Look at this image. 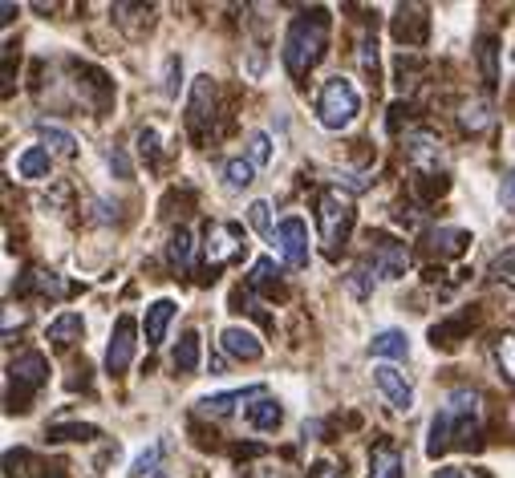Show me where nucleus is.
Wrapping results in <instances>:
<instances>
[{
    "instance_id": "nucleus-40",
    "label": "nucleus",
    "mask_w": 515,
    "mask_h": 478,
    "mask_svg": "<svg viewBox=\"0 0 515 478\" xmlns=\"http://www.w3.org/2000/svg\"><path fill=\"white\" fill-rule=\"evenodd\" d=\"M312 478H337V471H333V466H329V463H321L317 471H312Z\"/></svg>"
},
{
    "instance_id": "nucleus-27",
    "label": "nucleus",
    "mask_w": 515,
    "mask_h": 478,
    "mask_svg": "<svg viewBox=\"0 0 515 478\" xmlns=\"http://www.w3.org/2000/svg\"><path fill=\"white\" fill-rule=\"evenodd\" d=\"M248 159H252V167H268L272 162V138L264 134V130H252L248 134Z\"/></svg>"
},
{
    "instance_id": "nucleus-29",
    "label": "nucleus",
    "mask_w": 515,
    "mask_h": 478,
    "mask_svg": "<svg viewBox=\"0 0 515 478\" xmlns=\"http://www.w3.org/2000/svg\"><path fill=\"white\" fill-rule=\"evenodd\" d=\"M179 85H183V57H167V65H163V93L167 98H179Z\"/></svg>"
},
{
    "instance_id": "nucleus-3",
    "label": "nucleus",
    "mask_w": 515,
    "mask_h": 478,
    "mask_svg": "<svg viewBox=\"0 0 515 478\" xmlns=\"http://www.w3.org/2000/svg\"><path fill=\"white\" fill-rule=\"evenodd\" d=\"M317 211H321V239H325L329 251H337L345 243L349 228H353V199L342 187H325Z\"/></svg>"
},
{
    "instance_id": "nucleus-22",
    "label": "nucleus",
    "mask_w": 515,
    "mask_h": 478,
    "mask_svg": "<svg viewBox=\"0 0 515 478\" xmlns=\"http://www.w3.org/2000/svg\"><path fill=\"white\" fill-rule=\"evenodd\" d=\"M191 231L187 228H179V231H171V239H167V264L174 268V272H187L191 268Z\"/></svg>"
},
{
    "instance_id": "nucleus-23",
    "label": "nucleus",
    "mask_w": 515,
    "mask_h": 478,
    "mask_svg": "<svg viewBox=\"0 0 515 478\" xmlns=\"http://www.w3.org/2000/svg\"><path fill=\"white\" fill-rule=\"evenodd\" d=\"M479 69H483V82L495 90V85H500V41L495 37L479 41Z\"/></svg>"
},
{
    "instance_id": "nucleus-12",
    "label": "nucleus",
    "mask_w": 515,
    "mask_h": 478,
    "mask_svg": "<svg viewBox=\"0 0 515 478\" xmlns=\"http://www.w3.org/2000/svg\"><path fill=\"white\" fill-rule=\"evenodd\" d=\"M281 422H284V405L276 402V397H268V394L252 397V405H243V425H248V430L268 434V430H276Z\"/></svg>"
},
{
    "instance_id": "nucleus-14",
    "label": "nucleus",
    "mask_w": 515,
    "mask_h": 478,
    "mask_svg": "<svg viewBox=\"0 0 515 478\" xmlns=\"http://www.w3.org/2000/svg\"><path fill=\"white\" fill-rule=\"evenodd\" d=\"M212 102H215V82H212L207 73L195 77V90H191V106H187V122H191V130H195V134L203 130V122L212 118V114H207V106H212Z\"/></svg>"
},
{
    "instance_id": "nucleus-19",
    "label": "nucleus",
    "mask_w": 515,
    "mask_h": 478,
    "mask_svg": "<svg viewBox=\"0 0 515 478\" xmlns=\"http://www.w3.org/2000/svg\"><path fill=\"white\" fill-rule=\"evenodd\" d=\"M82 333H85L82 312H61L54 325H49V341L54 345H74V341H82Z\"/></svg>"
},
{
    "instance_id": "nucleus-13",
    "label": "nucleus",
    "mask_w": 515,
    "mask_h": 478,
    "mask_svg": "<svg viewBox=\"0 0 515 478\" xmlns=\"http://www.w3.org/2000/svg\"><path fill=\"white\" fill-rule=\"evenodd\" d=\"M370 353L381 361H406L410 357V337L398 333V328H381V333H373Z\"/></svg>"
},
{
    "instance_id": "nucleus-33",
    "label": "nucleus",
    "mask_w": 515,
    "mask_h": 478,
    "mask_svg": "<svg viewBox=\"0 0 515 478\" xmlns=\"http://www.w3.org/2000/svg\"><path fill=\"white\" fill-rule=\"evenodd\" d=\"M345 284H349V292H353V297H370V292H373V276L365 272V268H353Z\"/></svg>"
},
{
    "instance_id": "nucleus-10",
    "label": "nucleus",
    "mask_w": 515,
    "mask_h": 478,
    "mask_svg": "<svg viewBox=\"0 0 515 478\" xmlns=\"http://www.w3.org/2000/svg\"><path fill=\"white\" fill-rule=\"evenodd\" d=\"M406 159L414 162L418 171H434L442 162L439 134H431V130H410V134H406Z\"/></svg>"
},
{
    "instance_id": "nucleus-42",
    "label": "nucleus",
    "mask_w": 515,
    "mask_h": 478,
    "mask_svg": "<svg viewBox=\"0 0 515 478\" xmlns=\"http://www.w3.org/2000/svg\"><path fill=\"white\" fill-rule=\"evenodd\" d=\"M41 478H57V474H41Z\"/></svg>"
},
{
    "instance_id": "nucleus-15",
    "label": "nucleus",
    "mask_w": 515,
    "mask_h": 478,
    "mask_svg": "<svg viewBox=\"0 0 515 478\" xmlns=\"http://www.w3.org/2000/svg\"><path fill=\"white\" fill-rule=\"evenodd\" d=\"M174 320V300H154L143 317V333H146V345H163L167 337V325Z\"/></svg>"
},
{
    "instance_id": "nucleus-26",
    "label": "nucleus",
    "mask_w": 515,
    "mask_h": 478,
    "mask_svg": "<svg viewBox=\"0 0 515 478\" xmlns=\"http://www.w3.org/2000/svg\"><path fill=\"white\" fill-rule=\"evenodd\" d=\"M487 122H491V106H487V102H467L459 114V126L467 130V134H479Z\"/></svg>"
},
{
    "instance_id": "nucleus-28",
    "label": "nucleus",
    "mask_w": 515,
    "mask_h": 478,
    "mask_svg": "<svg viewBox=\"0 0 515 478\" xmlns=\"http://www.w3.org/2000/svg\"><path fill=\"white\" fill-rule=\"evenodd\" d=\"M159 458H163V442H154V446H146L143 454L134 458V466H130V478H146V474H159Z\"/></svg>"
},
{
    "instance_id": "nucleus-34",
    "label": "nucleus",
    "mask_w": 515,
    "mask_h": 478,
    "mask_svg": "<svg viewBox=\"0 0 515 478\" xmlns=\"http://www.w3.org/2000/svg\"><path fill=\"white\" fill-rule=\"evenodd\" d=\"M106 167L114 171L118 179H130V159L122 154V146H106Z\"/></svg>"
},
{
    "instance_id": "nucleus-11",
    "label": "nucleus",
    "mask_w": 515,
    "mask_h": 478,
    "mask_svg": "<svg viewBox=\"0 0 515 478\" xmlns=\"http://www.w3.org/2000/svg\"><path fill=\"white\" fill-rule=\"evenodd\" d=\"M220 345H223V353L235 361H260L264 357V345H260V337L252 333V328H243V325H228L220 333Z\"/></svg>"
},
{
    "instance_id": "nucleus-4",
    "label": "nucleus",
    "mask_w": 515,
    "mask_h": 478,
    "mask_svg": "<svg viewBox=\"0 0 515 478\" xmlns=\"http://www.w3.org/2000/svg\"><path fill=\"white\" fill-rule=\"evenodd\" d=\"M49 381V361L41 353H21L8 365V410H25L33 394Z\"/></svg>"
},
{
    "instance_id": "nucleus-17",
    "label": "nucleus",
    "mask_w": 515,
    "mask_h": 478,
    "mask_svg": "<svg viewBox=\"0 0 515 478\" xmlns=\"http://www.w3.org/2000/svg\"><path fill=\"white\" fill-rule=\"evenodd\" d=\"M16 175L29 179V182L45 179L49 175V151L45 146H25V151L16 154Z\"/></svg>"
},
{
    "instance_id": "nucleus-20",
    "label": "nucleus",
    "mask_w": 515,
    "mask_h": 478,
    "mask_svg": "<svg viewBox=\"0 0 515 478\" xmlns=\"http://www.w3.org/2000/svg\"><path fill=\"white\" fill-rule=\"evenodd\" d=\"M171 365L179 373H195L199 369V333L195 328H187V333L179 337V345H174V353H171Z\"/></svg>"
},
{
    "instance_id": "nucleus-38",
    "label": "nucleus",
    "mask_w": 515,
    "mask_h": 478,
    "mask_svg": "<svg viewBox=\"0 0 515 478\" xmlns=\"http://www.w3.org/2000/svg\"><path fill=\"white\" fill-rule=\"evenodd\" d=\"M491 272H515V248H508V251H500V256L491 259Z\"/></svg>"
},
{
    "instance_id": "nucleus-5",
    "label": "nucleus",
    "mask_w": 515,
    "mask_h": 478,
    "mask_svg": "<svg viewBox=\"0 0 515 478\" xmlns=\"http://www.w3.org/2000/svg\"><path fill=\"white\" fill-rule=\"evenodd\" d=\"M276 251L284 256L288 268H309V223L301 215H288V219L276 223Z\"/></svg>"
},
{
    "instance_id": "nucleus-9",
    "label": "nucleus",
    "mask_w": 515,
    "mask_h": 478,
    "mask_svg": "<svg viewBox=\"0 0 515 478\" xmlns=\"http://www.w3.org/2000/svg\"><path fill=\"white\" fill-rule=\"evenodd\" d=\"M410 268V251L398 239H378L373 243V276L378 280H401Z\"/></svg>"
},
{
    "instance_id": "nucleus-32",
    "label": "nucleus",
    "mask_w": 515,
    "mask_h": 478,
    "mask_svg": "<svg viewBox=\"0 0 515 478\" xmlns=\"http://www.w3.org/2000/svg\"><path fill=\"white\" fill-rule=\"evenodd\" d=\"M134 142H138V154H143L146 162H154V159H159V130H154V126L138 130V138H134Z\"/></svg>"
},
{
    "instance_id": "nucleus-6",
    "label": "nucleus",
    "mask_w": 515,
    "mask_h": 478,
    "mask_svg": "<svg viewBox=\"0 0 515 478\" xmlns=\"http://www.w3.org/2000/svg\"><path fill=\"white\" fill-rule=\"evenodd\" d=\"M203 251H207V268H223V264H232V259H240L243 256V228L240 223H212Z\"/></svg>"
},
{
    "instance_id": "nucleus-41",
    "label": "nucleus",
    "mask_w": 515,
    "mask_h": 478,
    "mask_svg": "<svg viewBox=\"0 0 515 478\" xmlns=\"http://www.w3.org/2000/svg\"><path fill=\"white\" fill-rule=\"evenodd\" d=\"M154 478H171V474H167V471H159V474H154Z\"/></svg>"
},
{
    "instance_id": "nucleus-1",
    "label": "nucleus",
    "mask_w": 515,
    "mask_h": 478,
    "mask_svg": "<svg viewBox=\"0 0 515 478\" xmlns=\"http://www.w3.org/2000/svg\"><path fill=\"white\" fill-rule=\"evenodd\" d=\"M329 45V13L325 8H309L301 13L284 33V65L292 77H304L321 61Z\"/></svg>"
},
{
    "instance_id": "nucleus-2",
    "label": "nucleus",
    "mask_w": 515,
    "mask_h": 478,
    "mask_svg": "<svg viewBox=\"0 0 515 478\" xmlns=\"http://www.w3.org/2000/svg\"><path fill=\"white\" fill-rule=\"evenodd\" d=\"M361 114V93L349 77H329L317 93V122L325 130H345Z\"/></svg>"
},
{
    "instance_id": "nucleus-21",
    "label": "nucleus",
    "mask_w": 515,
    "mask_h": 478,
    "mask_svg": "<svg viewBox=\"0 0 515 478\" xmlns=\"http://www.w3.org/2000/svg\"><path fill=\"white\" fill-rule=\"evenodd\" d=\"M37 134H41V142H45V151H54V154H74V151H77V138L69 134L65 126H54V122H37Z\"/></svg>"
},
{
    "instance_id": "nucleus-36",
    "label": "nucleus",
    "mask_w": 515,
    "mask_h": 478,
    "mask_svg": "<svg viewBox=\"0 0 515 478\" xmlns=\"http://www.w3.org/2000/svg\"><path fill=\"white\" fill-rule=\"evenodd\" d=\"M495 353H500L503 373H508V377L515 381V337H503V341H500V349H495Z\"/></svg>"
},
{
    "instance_id": "nucleus-25",
    "label": "nucleus",
    "mask_w": 515,
    "mask_h": 478,
    "mask_svg": "<svg viewBox=\"0 0 515 478\" xmlns=\"http://www.w3.org/2000/svg\"><path fill=\"white\" fill-rule=\"evenodd\" d=\"M431 243H434V251H442V256H459V251L470 243V236L467 231H459V228H439L431 236Z\"/></svg>"
},
{
    "instance_id": "nucleus-39",
    "label": "nucleus",
    "mask_w": 515,
    "mask_h": 478,
    "mask_svg": "<svg viewBox=\"0 0 515 478\" xmlns=\"http://www.w3.org/2000/svg\"><path fill=\"white\" fill-rule=\"evenodd\" d=\"M431 478H467L462 471H455V466H439V471H434Z\"/></svg>"
},
{
    "instance_id": "nucleus-8",
    "label": "nucleus",
    "mask_w": 515,
    "mask_h": 478,
    "mask_svg": "<svg viewBox=\"0 0 515 478\" xmlns=\"http://www.w3.org/2000/svg\"><path fill=\"white\" fill-rule=\"evenodd\" d=\"M134 320L130 317H118L114 320V333H110V345H106V373H126L130 361H134Z\"/></svg>"
},
{
    "instance_id": "nucleus-30",
    "label": "nucleus",
    "mask_w": 515,
    "mask_h": 478,
    "mask_svg": "<svg viewBox=\"0 0 515 478\" xmlns=\"http://www.w3.org/2000/svg\"><path fill=\"white\" fill-rule=\"evenodd\" d=\"M49 438L54 442H85V438H98V430H94V425H54V430H49Z\"/></svg>"
},
{
    "instance_id": "nucleus-16",
    "label": "nucleus",
    "mask_w": 515,
    "mask_h": 478,
    "mask_svg": "<svg viewBox=\"0 0 515 478\" xmlns=\"http://www.w3.org/2000/svg\"><path fill=\"white\" fill-rule=\"evenodd\" d=\"M264 389H232V394H220V397H203L199 402V414H207V418H223V414H232L240 402H252V397H260Z\"/></svg>"
},
{
    "instance_id": "nucleus-31",
    "label": "nucleus",
    "mask_w": 515,
    "mask_h": 478,
    "mask_svg": "<svg viewBox=\"0 0 515 478\" xmlns=\"http://www.w3.org/2000/svg\"><path fill=\"white\" fill-rule=\"evenodd\" d=\"M248 223L260 231V236H268V239H276V231H272V219H268V203L264 199H256V203L248 207Z\"/></svg>"
},
{
    "instance_id": "nucleus-18",
    "label": "nucleus",
    "mask_w": 515,
    "mask_h": 478,
    "mask_svg": "<svg viewBox=\"0 0 515 478\" xmlns=\"http://www.w3.org/2000/svg\"><path fill=\"white\" fill-rule=\"evenodd\" d=\"M370 478H401V454L390 446V442L373 446V454H370Z\"/></svg>"
},
{
    "instance_id": "nucleus-35",
    "label": "nucleus",
    "mask_w": 515,
    "mask_h": 478,
    "mask_svg": "<svg viewBox=\"0 0 515 478\" xmlns=\"http://www.w3.org/2000/svg\"><path fill=\"white\" fill-rule=\"evenodd\" d=\"M272 272H276L272 259H256V268H252V288H268V284H272Z\"/></svg>"
},
{
    "instance_id": "nucleus-24",
    "label": "nucleus",
    "mask_w": 515,
    "mask_h": 478,
    "mask_svg": "<svg viewBox=\"0 0 515 478\" xmlns=\"http://www.w3.org/2000/svg\"><path fill=\"white\" fill-rule=\"evenodd\" d=\"M252 179H256V167H252V159H228V162H223V187H228V190L252 187Z\"/></svg>"
},
{
    "instance_id": "nucleus-7",
    "label": "nucleus",
    "mask_w": 515,
    "mask_h": 478,
    "mask_svg": "<svg viewBox=\"0 0 515 478\" xmlns=\"http://www.w3.org/2000/svg\"><path fill=\"white\" fill-rule=\"evenodd\" d=\"M373 385H378V394L386 397V402L394 405L398 414H410V410H414V385L406 381V373H401L398 365H390V361L373 365Z\"/></svg>"
},
{
    "instance_id": "nucleus-37",
    "label": "nucleus",
    "mask_w": 515,
    "mask_h": 478,
    "mask_svg": "<svg viewBox=\"0 0 515 478\" xmlns=\"http://www.w3.org/2000/svg\"><path fill=\"white\" fill-rule=\"evenodd\" d=\"M500 203H503V211H511V215H515V171H508V175H503Z\"/></svg>"
}]
</instances>
